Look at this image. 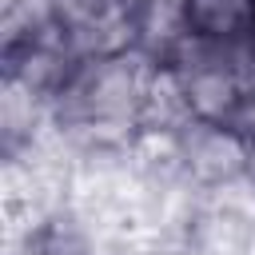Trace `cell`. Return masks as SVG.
I'll return each mask as SVG.
<instances>
[{
    "mask_svg": "<svg viewBox=\"0 0 255 255\" xmlns=\"http://www.w3.org/2000/svg\"><path fill=\"white\" fill-rule=\"evenodd\" d=\"M159 64L163 60H155L147 48H128V52L100 56V60H80L60 88V104L68 108L72 120H80L88 128L139 124Z\"/></svg>",
    "mask_w": 255,
    "mask_h": 255,
    "instance_id": "cell-1",
    "label": "cell"
},
{
    "mask_svg": "<svg viewBox=\"0 0 255 255\" xmlns=\"http://www.w3.org/2000/svg\"><path fill=\"white\" fill-rule=\"evenodd\" d=\"M183 163L199 183H231L247 175V131L235 124L191 120L183 128Z\"/></svg>",
    "mask_w": 255,
    "mask_h": 255,
    "instance_id": "cell-3",
    "label": "cell"
},
{
    "mask_svg": "<svg viewBox=\"0 0 255 255\" xmlns=\"http://www.w3.org/2000/svg\"><path fill=\"white\" fill-rule=\"evenodd\" d=\"M243 131H247V175L255 179V124L243 128Z\"/></svg>",
    "mask_w": 255,
    "mask_h": 255,
    "instance_id": "cell-5",
    "label": "cell"
},
{
    "mask_svg": "<svg viewBox=\"0 0 255 255\" xmlns=\"http://www.w3.org/2000/svg\"><path fill=\"white\" fill-rule=\"evenodd\" d=\"M52 28L76 60H100L139 48V4L135 0H60Z\"/></svg>",
    "mask_w": 255,
    "mask_h": 255,
    "instance_id": "cell-2",
    "label": "cell"
},
{
    "mask_svg": "<svg viewBox=\"0 0 255 255\" xmlns=\"http://www.w3.org/2000/svg\"><path fill=\"white\" fill-rule=\"evenodd\" d=\"M183 32L191 44L231 48L255 32V0H183Z\"/></svg>",
    "mask_w": 255,
    "mask_h": 255,
    "instance_id": "cell-4",
    "label": "cell"
}]
</instances>
